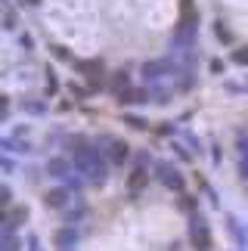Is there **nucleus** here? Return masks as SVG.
Returning <instances> with one entry per match:
<instances>
[{"mask_svg": "<svg viewBox=\"0 0 248 251\" xmlns=\"http://www.w3.org/2000/svg\"><path fill=\"white\" fill-rule=\"evenodd\" d=\"M72 168L81 174L87 183H106L109 180V161L99 155L93 146H87V143H78V146L72 149Z\"/></svg>", "mask_w": 248, "mask_h": 251, "instance_id": "f257e3e1", "label": "nucleus"}, {"mask_svg": "<svg viewBox=\"0 0 248 251\" xmlns=\"http://www.w3.org/2000/svg\"><path fill=\"white\" fill-rule=\"evenodd\" d=\"M140 72H143V78H146L149 84H155L161 78H168V75H177V72H186V69L177 65V62H171V59H155V62H146Z\"/></svg>", "mask_w": 248, "mask_h": 251, "instance_id": "f03ea898", "label": "nucleus"}, {"mask_svg": "<svg viewBox=\"0 0 248 251\" xmlns=\"http://www.w3.org/2000/svg\"><path fill=\"white\" fill-rule=\"evenodd\" d=\"M155 180L165 189H174V192H183V186H186L183 174H180L174 165H168V161H158V165H155Z\"/></svg>", "mask_w": 248, "mask_h": 251, "instance_id": "7ed1b4c3", "label": "nucleus"}, {"mask_svg": "<svg viewBox=\"0 0 248 251\" xmlns=\"http://www.w3.org/2000/svg\"><path fill=\"white\" fill-rule=\"evenodd\" d=\"M189 236H193V242L202 251L211 248V229H208V220L202 214H193V220H189Z\"/></svg>", "mask_w": 248, "mask_h": 251, "instance_id": "20e7f679", "label": "nucleus"}, {"mask_svg": "<svg viewBox=\"0 0 248 251\" xmlns=\"http://www.w3.org/2000/svg\"><path fill=\"white\" fill-rule=\"evenodd\" d=\"M72 65L78 72H84V78L90 81V87H99L102 81H106V75H102V62L99 59H90V62H84V59H72Z\"/></svg>", "mask_w": 248, "mask_h": 251, "instance_id": "39448f33", "label": "nucleus"}, {"mask_svg": "<svg viewBox=\"0 0 248 251\" xmlns=\"http://www.w3.org/2000/svg\"><path fill=\"white\" fill-rule=\"evenodd\" d=\"M149 183V171H146V155H140L137 161V168L130 171V177H127V192L130 196H140V189Z\"/></svg>", "mask_w": 248, "mask_h": 251, "instance_id": "423d86ee", "label": "nucleus"}, {"mask_svg": "<svg viewBox=\"0 0 248 251\" xmlns=\"http://www.w3.org/2000/svg\"><path fill=\"white\" fill-rule=\"evenodd\" d=\"M69 201H72V189L69 186H56V189H50L44 196V205L53 208V211H65V208H69Z\"/></svg>", "mask_w": 248, "mask_h": 251, "instance_id": "0eeeda50", "label": "nucleus"}, {"mask_svg": "<svg viewBox=\"0 0 248 251\" xmlns=\"http://www.w3.org/2000/svg\"><path fill=\"white\" fill-rule=\"evenodd\" d=\"M149 100H152V90H146V87H127L124 93H118L121 105H146Z\"/></svg>", "mask_w": 248, "mask_h": 251, "instance_id": "6e6552de", "label": "nucleus"}, {"mask_svg": "<svg viewBox=\"0 0 248 251\" xmlns=\"http://www.w3.org/2000/svg\"><path fill=\"white\" fill-rule=\"evenodd\" d=\"M78 239H81V233L69 224V226H62L59 233H56V248H59V251H72L74 245H78Z\"/></svg>", "mask_w": 248, "mask_h": 251, "instance_id": "1a4fd4ad", "label": "nucleus"}, {"mask_svg": "<svg viewBox=\"0 0 248 251\" xmlns=\"http://www.w3.org/2000/svg\"><path fill=\"white\" fill-rule=\"evenodd\" d=\"M72 171H74V168H72V161H69V158H59V155H56V158L47 161V174H50L53 180H65Z\"/></svg>", "mask_w": 248, "mask_h": 251, "instance_id": "9d476101", "label": "nucleus"}, {"mask_svg": "<svg viewBox=\"0 0 248 251\" xmlns=\"http://www.w3.org/2000/svg\"><path fill=\"white\" fill-rule=\"evenodd\" d=\"M109 143V161L112 165H124V161L130 158V146L127 143H121V140H106Z\"/></svg>", "mask_w": 248, "mask_h": 251, "instance_id": "9b49d317", "label": "nucleus"}, {"mask_svg": "<svg viewBox=\"0 0 248 251\" xmlns=\"http://www.w3.org/2000/svg\"><path fill=\"white\" fill-rule=\"evenodd\" d=\"M0 149L13 152V155H22V152H31V143H22L19 137H0Z\"/></svg>", "mask_w": 248, "mask_h": 251, "instance_id": "f8f14e48", "label": "nucleus"}, {"mask_svg": "<svg viewBox=\"0 0 248 251\" xmlns=\"http://www.w3.org/2000/svg\"><path fill=\"white\" fill-rule=\"evenodd\" d=\"M22 242L13 236V229H0V251H19Z\"/></svg>", "mask_w": 248, "mask_h": 251, "instance_id": "ddd939ff", "label": "nucleus"}, {"mask_svg": "<svg viewBox=\"0 0 248 251\" xmlns=\"http://www.w3.org/2000/svg\"><path fill=\"white\" fill-rule=\"evenodd\" d=\"M127 87H130V75L127 72H115V75H112V90H115V96L124 93Z\"/></svg>", "mask_w": 248, "mask_h": 251, "instance_id": "4468645a", "label": "nucleus"}, {"mask_svg": "<svg viewBox=\"0 0 248 251\" xmlns=\"http://www.w3.org/2000/svg\"><path fill=\"white\" fill-rule=\"evenodd\" d=\"M22 109H25L28 115H44V112H47V105H44V102H37V100H28V102H22Z\"/></svg>", "mask_w": 248, "mask_h": 251, "instance_id": "2eb2a0df", "label": "nucleus"}, {"mask_svg": "<svg viewBox=\"0 0 248 251\" xmlns=\"http://www.w3.org/2000/svg\"><path fill=\"white\" fill-rule=\"evenodd\" d=\"M230 59H233V65H242V69H245V65H248V47H239V50H233Z\"/></svg>", "mask_w": 248, "mask_h": 251, "instance_id": "dca6fc26", "label": "nucleus"}, {"mask_svg": "<svg viewBox=\"0 0 248 251\" xmlns=\"http://www.w3.org/2000/svg\"><path fill=\"white\" fill-rule=\"evenodd\" d=\"M124 121H127V124H130L133 130H146V127H149V121H143V118H137V115H127V118H124Z\"/></svg>", "mask_w": 248, "mask_h": 251, "instance_id": "f3484780", "label": "nucleus"}, {"mask_svg": "<svg viewBox=\"0 0 248 251\" xmlns=\"http://www.w3.org/2000/svg\"><path fill=\"white\" fill-rule=\"evenodd\" d=\"M56 90H59V81H56L53 72H47V93H56Z\"/></svg>", "mask_w": 248, "mask_h": 251, "instance_id": "a211bd4d", "label": "nucleus"}, {"mask_svg": "<svg viewBox=\"0 0 248 251\" xmlns=\"http://www.w3.org/2000/svg\"><path fill=\"white\" fill-rule=\"evenodd\" d=\"M217 37H221V41H223V44H230V41H233V34H230V28H223V22H221V25H217Z\"/></svg>", "mask_w": 248, "mask_h": 251, "instance_id": "6ab92c4d", "label": "nucleus"}, {"mask_svg": "<svg viewBox=\"0 0 248 251\" xmlns=\"http://www.w3.org/2000/svg\"><path fill=\"white\" fill-rule=\"evenodd\" d=\"M19 44H22L25 50H31V47H34V37L31 34H19Z\"/></svg>", "mask_w": 248, "mask_h": 251, "instance_id": "aec40b11", "label": "nucleus"}, {"mask_svg": "<svg viewBox=\"0 0 248 251\" xmlns=\"http://www.w3.org/2000/svg\"><path fill=\"white\" fill-rule=\"evenodd\" d=\"M0 171L13 174V171H16V165H13V161H9V158H3V155H0Z\"/></svg>", "mask_w": 248, "mask_h": 251, "instance_id": "412c9836", "label": "nucleus"}, {"mask_svg": "<svg viewBox=\"0 0 248 251\" xmlns=\"http://www.w3.org/2000/svg\"><path fill=\"white\" fill-rule=\"evenodd\" d=\"M9 199H13V192H9L6 186H0V205H9Z\"/></svg>", "mask_w": 248, "mask_h": 251, "instance_id": "4be33fe9", "label": "nucleus"}, {"mask_svg": "<svg viewBox=\"0 0 248 251\" xmlns=\"http://www.w3.org/2000/svg\"><path fill=\"white\" fill-rule=\"evenodd\" d=\"M174 149H177V155L183 158V161H189V158H193V155H189V152H186V146H180V143H174Z\"/></svg>", "mask_w": 248, "mask_h": 251, "instance_id": "5701e85b", "label": "nucleus"}, {"mask_svg": "<svg viewBox=\"0 0 248 251\" xmlns=\"http://www.w3.org/2000/svg\"><path fill=\"white\" fill-rule=\"evenodd\" d=\"M239 171H242V177H245V183H248V155H242V161H239Z\"/></svg>", "mask_w": 248, "mask_h": 251, "instance_id": "b1692460", "label": "nucleus"}, {"mask_svg": "<svg viewBox=\"0 0 248 251\" xmlns=\"http://www.w3.org/2000/svg\"><path fill=\"white\" fill-rule=\"evenodd\" d=\"M211 72H214V75H221V72H223V62H221V59H214V62H211Z\"/></svg>", "mask_w": 248, "mask_h": 251, "instance_id": "393cba45", "label": "nucleus"}, {"mask_svg": "<svg viewBox=\"0 0 248 251\" xmlns=\"http://www.w3.org/2000/svg\"><path fill=\"white\" fill-rule=\"evenodd\" d=\"M28 251H37V236H28Z\"/></svg>", "mask_w": 248, "mask_h": 251, "instance_id": "a878e982", "label": "nucleus"}]
</instances>
